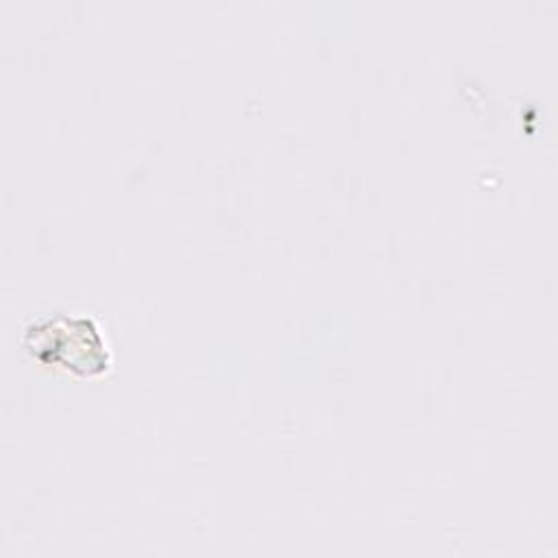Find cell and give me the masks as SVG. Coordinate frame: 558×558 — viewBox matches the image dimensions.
I'll use <instances>...</instances> for the list:
<instances>
[{
    "instance_id": "obj_1",
    "label": "cell",
    "mask_w": 558,
    "mask_h": 558,
    "mask_svg": "<svg viewBox=\"0 0 558 558\" xmlns=\"http://www.w3.org/2000/svg\"><path fill=\"white\" fill-rule=\"evenodd\" d=\"M24 349L41 364L81 377L100 375L109 368L107 344L94 320L85 316H57L28 325Z\"/></svg>"
}]
</instances>
